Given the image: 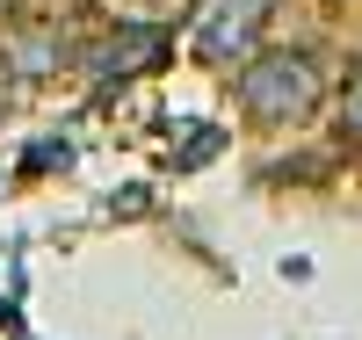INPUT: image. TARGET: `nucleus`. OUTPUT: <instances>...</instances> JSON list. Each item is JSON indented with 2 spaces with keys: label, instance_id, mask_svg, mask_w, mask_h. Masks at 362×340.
<instances>
[{
  "label": "nucleus",
  "instance_id": "4",
  "mask_svg": "<svg viewBox=\"0 0 362 340\" xmlns=\"http://www.w3.org/2000/svg\"><path fill=\"white\" fill-rule=\"evenodd\" d=\"M0 66H15V73H51L58 66V37L51 29H8V37H0Z\"/></svg>",
  "mask_w": 362,
  "mask_h": 340
},
{
  "label": "nucleus",
  "instance_id": "1",
  "mask_svg": "<svg viewBox=\"0 0 362 340\" xmlns=\"http://www.w3.org/2000/svg\"><path fill=\"white\" fill-rule=\"evenodd\" d=\"M326 102V73L312 51H254L247 66H239V109H247L254 123H305L319 116Z\"/></svg>",
  "mask_w": 362,
  "mask_h": 340
},
{
  "label": "nucleus",
  "instance_id": "2",
  "mask_svg": "<svg viewBox=\"0 0 362 340\" xmlns=\"http://www.w3.org/2000/svg\"><path fill=\"white\" fill-rule=\"evenodd\" d=\"M268 37V0H196L189 8V58L210 73L247 66Z\"/></svg>",
  "mask_w": 362,
  "mask_h": 340
},
{
  "label": "nucleus",
  "instance_id": "5",
  "mask_svg": "<svg viewBox=\"0 0 362 340\" xmlns=\"http://www.w3.org/2000/svg\"><path fill=\"white\" fill-rule=\"evenodd\" d=\"M341 116H348V131H362V73L348 80V95H341Z\"/></svg>",
  "mask_w": 362,
  "mask_h": 340
},
{
  "label": "nucleus",
  "instance_id": "3",
  "mask_svg": "<svg viewBox=\"0 0 362 340\" xmlns=\"http://www.w3.org/2000/svg\"><path fill=\"white\" fill-rule=\"evenodd\" d=\"M87 66H95L102 80L153 73V66H167V29H116V37H102L95 51H87Z\"/></svg>",
  "mask_w": 362,
  "mask_h": 340
},
{
  "label": "nucleus",
  "instance_id": "6",
  "mask_svg": "<svg viewBox=\"0 0 362 340\" xmlns=\"http://www.w3.org/2000/svg\"><path fill=\"white\" fill-rule=\"evenodd\" d=\"M0 109H8V87H0Z\"/></svg>",
  "mask_w": 362,
  "mask_h": 340
}]
</instances>
